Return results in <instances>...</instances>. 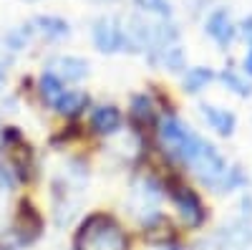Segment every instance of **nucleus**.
Listing matches in <instances>:
<instances>
[{
  "mask_svg": "<svg viewBox=\"0 0 252 250\" xmlns=\"http://www.w3.org/2000/svg\"><path fill=\"white\" fill-rule=\"evenodd\" d=\"M76 250H129V238L121 225L111 215H89L81 222L76 240Z\"/></svg>",
  "mask_w": 252,
  "mask_h": 250,
  "instance_id": "f257e3e1",
  "label": "nucleus"
},
{
  "mask_svg": "<svg viewBox=\"0 0 252 250\" xmlns=\"http://www.w3.org/2000/svg\"><path fill=\"white\" fill-rule=\"evenodd\" d=\"M159 139H161V147L164 152H169L172 157L192 164V159L197 157V152L202 149L204 139H199L189 127H184V124L174 116H166L161 121L159 127Z\"/></svg>",
  "mask_w": 252,
  "mask_h": 250,
  "instance_id": "f03ea898",
  "label": "nucleus"
},
{
  "mask_svg": "<svg viewBox=\"0 0 252 250\" xmlns=\"http://www.w3.org/2000/svg\"><path fill=\"white\" fill-rule=\"evenodd\" d=\"M166 190H169V197H172L174 207L179 210L182 220L189 227H202L204 225L207 213H204V205H202V200H199V195L194 190H189V187H184L179 182H169Z\"/></svg>",
  "mask_w": 252,
  "mask_h": 250,
  "instance_id": "7ed1b4c3",
  "label": "nucleus"
},
{
  "mask_svg": "<svg viewBox=\"0 0 252 250\" xmlns=\"http://www.w3.org/2000/svg\"><path fill=\"white\" fill-rule=\"evenodd\" d=\"M192 167H194L197 177H199L204 184H209V187H220L222 179H224V175H227V162H224V157H222L209 142L202 144V149H199L197 157L192 159Z\"/></svg>",
  "mask_w": 252,
  "mask_h": 250,
  "instance_id": "20e7f679",
  "label": "nucleus"
},
{
  "mask_svg": "<svg viewBox=\"0 0 252 250\" xmlns=\"http://www.w3.org/2000/svg\"><path fill=\"white\" fill-rule=\"evenodd\" d=\"M94 43L101 53H119L124 51V23L114 15H101L94 23Z\"/></svg>",
  "mask_w": 252,
  "mask_h": 250,
  "instance_id": "39448f33",
  "label": "nucleus"
},
{
  "mask_svg": "<svg viewBox=\"0 0 252 250\" xmlns=\"http://www.w3.org/2000/svg\"><path fill=\"white\" fill-rule=\"evenodd\" d=\"M48 73H53L58 81H81L89 76V64L78 56H56L46 66Z\"/></svg>",
  "mask_w": 252,
  "mask_h": 250,
  "instance_id": "423d86ee",
  "label": "nucleus"
},
{
  "mask_svg": "<svg viewBox=\"0 0 252 250\" xmlns=\"http://www.w3.org/2000/svg\"><path fill=\"white\" fill-rule=\"evenodd\" d=\"M204 31H207L209 38H215L217 46H222V48H227L235 40V36H237V26L232 23V18H229V13L224 8H217L212 15L207 18Z\"/></svg>",
  "mask_w": 252,
  "mask_h": 250,
  "instance_id": "0eeeda50",
  "label": "nucleus"
},
{
  "mask_svg": "<svg viewBox=\"0 0 252 250\" xmlns=\"http://www.w3.org/2000/svg\"><path fill=\"white\" fill-rule=\"evenodd\" d=\"M202 116L207 119V124H209V127H212L217 134H222V137H232V134H235L237 119H235L232 111L220 109V107H215V104H204V107H202Z\"/></svg>",
  "mask_w": 252,
  "mask_h": 250,
  "instance_id": "6e6552de",
  "label": "nucleus"
},
{
  "mask_svg": "<svg viewBox=\"0 0 252 250\" xmlns=\"http://www.w3.org/2000/svg\"><path fill=\"white\" fill-rule=\"evenodd\" d=\"M91 127L96 134H116L121 127V111L116 107H98L91 116Z\"/></svg>",
  "mask_w": 252,
  "mask_h": 250,
  "instance_id": "1a4fd4ad",
  "label": "nucleus"
},
{
  "mask_svg": "<svg viewBox=\"0 0 252 250\" xmlns=\"http://www.w3.org/2000/svg\"><path fill=\"white\" fill-rule=\"evenodd\" d=\"M33 26H35V31L40 36H46L48 40H61V38H66L71 33V26L63 18H58V15H38L33 20Z\"/></svg>",
  "mask_w": 252,
  "mask_h": 250,
  "instance_id": "9d476101",
  "label": "nucleus"
},
{
  "mask_svg": "<svg viewBox=\"0 0 252 250\" xmlns=\"http://www.w3.org/2000/svg\"><path fill=\"white\" fill-rule=\"evenodd\" d=\"M89 107V94L83 91H63V96L56 101V109L63 116H78Z\"/></svg>",
  "mask_w": 252,
  "mask_h": 250,
  "instance_id": "9b49d317",
  "label": "nucleus"
},
{
  "mask_svg": "<svg viewBox=\"0 0 252 250\" xmlns=\"http://www.w3.org/2000/svg\"><path fill=\"white\" fill-rule=\"evenodd\" d=\"M209 81H215V71L212 69H204V66L189 69L187 76H184V91L187 94H199Z\"/></svg>",
  "mask_w": 252,
  "mask_h": 250,
  "instance_id": "f8f14e48",
  "label": "nucleus"
},
{
  "mask_svg": "<svg viewBox=\"0 0 252 250\" xmlns=\"http://www.w3.org/2000/svg\"><path fill=\"white\" fill-rule=\"evenodd\" d=\"M38 89H40V96H43V101L46 104H51V107H56V101L63 96V81H58L53 73H43L40 76V83H38Z\"/></svg>",
  "mask_w": 252,
  "mask_h": 250,
  "instance_id": "ddd939ff",
  "label": "nucleus"
},
{
  "mask_svg": "<svg viewBox=\"0 0 252 250\" xmlns=\"http://www.w3.org/2000/svg\"><path fill=\"white\" fill-rule=\"evenodd\" d=\"M131 119L139 124V127L152 124L154 121V104L146 96H134V101H131Z\"/></svg>",
  "mask_w": 252,
  "mask_h": 250,
  "instance_id": "4468645a",
  "label": "nucleus"
},
{
  "mask_svg": "<svg viewBox=\"0 0 252 250\" xmlns=\"http://www.w3.org/2000/svg\"><path fill=\"white\" fill-rule=\"evenodd\" d=\"M134 3L144 13L159 15L161 20H172V5H169V0H134Z\"/></svg>",
  "mask_w": 252,
  "mask_h": 250,
  "instance_id": "2eb2a0df",
  "label": "nucleus"
},
{
  "mask_svg": "<svg viewBox=\"0 0 252 250\" xmlns=\"http://www.w3.org/2000/svg\"><path fill=\"white\" fill-rule=\"evenodd\" d=\"M222 81L227 83V89H232L237 96H250V94H252V86H250V83H247L235 69L222 71Z\"/></svg>",
  "mask_w": 252,
  "mask_h": 250,
  "instance_id": "dca6fc26",
  "label": "nucleus"
},
{
  "mask_svg": "<svg viewBox=\"0 0 252 250\" xmlns=\"http://www.w3.org/2000/svg\"><path fill=\"white\" fill-rule=\"evenodd\" d=\"M33 36V28L31 26H23V28H13L8 36H5V43L10 51H23L28 46V40Z\"/></svg>",
  "mask_w": 252,
  "mask_h": 250,
  "instance_id": "f3484780",
  "label": "nucleus"
},
{
  "mask_svg": "<svg viewBox=\"0 0 252 250\" xmlns=\"http://www.w3.org/2000/svg\"><path fill=\"white\" fill-rule=\"evenodd\" d=\"M245 182H247V177L242 175L240 167H227V175H224V179H222L220 187H224V190L229 192V190H235V187H240V184H245Z\"/></svg>",
  "mask_w": 252,
  "mask_h": 250,
  "instance_id": "a211bd4d",
  "label": "nucleus"
},
{
  "mask_svg": "<svg viewBox=\"0 0 252 250\" xmlns=\"http://www.w3.org/2000/svg\"><path fill=\"white\" fill-rule=\"evenodd\" d=\"M13 187H15L13 170L5 164H0V192H13Z\"/></svg>",
  "mask_w": 252,
  "mask_h": 250,
  "instance_id": "6ab92c4d",
  "label": "nucleus"
},
{
  "mask_svg": "<svg viewBox=\"0 0 252 250\" xmlns=\"http://www.w3.org/2000/svg\"><path fill=\"white\" fill-rule=\"evenodd\" d=\"M240 31H242V36H245L247 40H252V15L245 18L242 23H240Z\"/></svg>",
  "mask_w": 252,
  "mask_h": 250,
  "instance_id": "aec40b11",
  "label": "nucleus"
},
{
  "mask_svg": "<svg viewBox=\"0 0 252 250\" xmlns=\"http://www.w3.org/2000/svg\"><path fill=\"white\" fill-rule=\"evenodd\" d=\"M245 73L252 76V40H250V48H247V56H245Z\"/></svg>",
  "mask_w": 252,
  "mask_h": 250,
  "instance_id": "412c9836",
  "label": "nucleus"
},
{
  "mask_svg": "<svg viewBox=\"0 0 252 250\" xmlns=\"http://www.w3.org/2000/svg\"><path fill=\"white\" fill-rule=\"evenodd\" d=\"M3 81H5V71H3V66H0V86H3Z\"/></svg>",
  "mask_w": 252,
  "mask_h": 250,
  "instance_id": "4be33fe9",
  "label": "nucleus"
},
{
  "mask_svg": "<svg viewBox=\"0 0 252 250\" xmlns=\"http://www.w3.org/2000/svg\"><path fill=\"white\" fill-rule=\"evenodd\" d=\"M159 250H179V248H174V245H161Z\"/></svg>",
  "mask_w": 252,
  "mask_h": 250,
  "instance_id": "5701e85b",
  "label": "nucleus"
}]
</instances>
